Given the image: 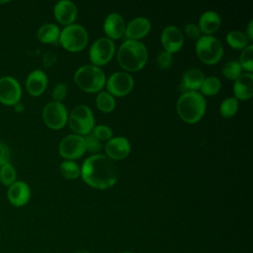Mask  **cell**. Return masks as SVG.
Listing matches in <instances>:
<instances>
[{
  "label": "cell",
  "mask_w": 253,
  "mask_h": 253,
  "mask_svg": "<svg viewBox=\"0 0 253 253\" xmlns=\"http://www.w3.org/2000/svg\"><path fill=\"white\" fill-rule=\"evenodd\" d=\"M89 41V36L84 27L71 24L60 31L59 42L62 47L71 52L83 50Z\"/></svg>",
  "instance_id": "cell-6"
},
{
  "label": "cell",
  "mask_w": 253,
  "mask_h": 253,
  "mask_svg": "<svg viewBox=\"0 0 253 253\" xmlns=\"http://www.w3.org/2000/svg\"><path fill=\"white\" fill-rule=\"evenodd\" d=\"M238 62L242 69H245L246 71H248V73H252V70H253V45L252 44H249L244 49H242Z\"/></svg>",
  "instance_id": "cell-31"
},
{
  "label": "cell",
  "mask_w": 253,
  "mask_h": 253,
  "mask_svg": "<svg viewBox=\"0 0 253 253\" xmlns=\"http://www.w3.org/2000/svg\"><path fill=\"white\" fill-rule=\"evenodd\" d=\"M151 29V23L147 18L137 17L131 20L125 30V36L128 40L137 41L145 37Z\"/></svg>",
  "instance_id": "cell-19"
},
{
  "label": "cell",
  "mask_w": 253,
  "mask_h": 253,
  "mask_svg": "<svg viewBox=\"0 0 253 253\" xmlns=\"http://www.w3.org/2000/svg\"><path fill=\"white\" fill-rule=\"evenodd\" d=\"M80 176L87 185L99 190L113 187L118 180L115 164L103 154H94L88 157L81 166Z\"/></svg>",
  "instance_id": "cell-1"
},
{
  "label": "cell",
  "mask_w": 253,
  "mask_h": 253,
  "mask_svg": "<svg viewBox=\"0 0 253 253\" xmlns=\"http://www.w3.org/2000/svg\"><path fill=\"white\" fill-rule=\"evenodd\" d=\"M103 29L108 39L113 41L121 38L125 34L126 24L123 17L120 14L111 13L106 17Z\"/></svg>",
  "instance_id": "cell-18"
},
{
  "label": "cell",
  "mask_w": 253,
  "mask_h": 253,
  "mask_svg": "<svg viewBox=\"0 0 253 253\" xmlns=\"http://www.w3.org/2000/svg\"><path fill=\"white\" fill-rule=\"evenodd\" d=\"M47 75L41 69L33 70L26 79V89L31 96L42 95L47 87Z\"/></svg>",
  "instance_id": "cell-16"
},
{
  "label": "cell",
  "mask_w": 253,
  "mask_h": 253,
  "mask_svg": "<svg viewBox=\"0 0 253 253\" xmlns=\"http://www.w3.org/2000/svg\"><path fill=\"white\" fill-rule=\"evenodd\" d=\"M246 37L248 39L249 42H252L253 41V21L250 20L249 23H248V26H247V32H246Z\"/></svg>",
  "instance_id": "cell-38"
},
{
  "label": "cell",
  "mask_w": 253,
  "mask_h": 253,
  "mask_svg": "<svg viewBox=\"0 0 253 253\" xmlns=\"http://www.w3.org/2000/svg\"><path fill=\"white\" fill-rule=\"evenodd\" d=\"M221 72L225 78L229 80H235L242 74V68L238 61L230 60L223 65Z\"/></svg>",
  "instance_id": "cell-29"
},
{
  "label": "cell",
  "mask_w": 253,
  "mask_h": 253,
  "mask_svg": "<svg viewBox=\"0 0 253 253\" xmlns=\"http://www.w3.org/2000/svg\"><path fill=\"white\" fill-rule=\"evenodd\" d=\"M106 85L109 94L112 96L124 97L131 92L134 86V81L130 74L119 71L110 75Z\"/></svg>",
  "instance_id": "cell-10"
},
{
  "label": "cell",
  "mask_w": 253,
  "mask_h": 253,
  "mask_svg": "<svg viewBox=\"0 0 253 253\" xmlns=\"http://www.w3.org/2000/svg\"><path fill=\"white\" fill-rule=\"evenodd\" d=\"M59 171L62 177L65 179L73 180L80 176V169L78 165L72 160H64L60 163Z\"/></svg>",
  "instance_id": "cell-27"
},
{
  "label": "cell",
  "mask_w": 253,
  "mask_h": 253,
  "mask_svg": "<svg viewBox=\"0 0 253 253\" xmlns=\"http://www.w3.org/2000/svg\"><path fill=\"white\" fill-rule=\"evenodd\" d=\"M11 151L8 145L3 142H0V167L6 163L10 162Z\"/></svg>",
  "instance_id": "cell-37"
},
{
  "label": "cell",
  "mask_w": 253,
  "mask_h": 253,
  "mask_svg": "<svg viewBox=\"0 0 253 253\" xmlns=\"http://www.w3.org/2000/svg\"><path fill=\"white\" fill-rule=\"evenodd\" d=\"M76 85L87 93H96L103 89L106 83V76L103 70L93 64L83 65L74 73Z\"/></svg>",
  "instance_id": "cell-4"
},
{
  "label": "cell",
  "mask_w": 253,
  "mask_h": 253,
  "mask_svg": "<svg viewBox=\"0 0 253 253\" xmlns=\"http://www.w3.org/2000/svg\"><path fill=\"white\" fill-rule=\"evenodd\" d=\"M172 54L166 52V51H161L159 52V54L157 55L156 58V62L157 65L161 68V69H167L170 67L171 63H172Z\"/></svg>",
  "instance_id": "cell-35"
},
{
  "label": "cell",
  "mask_w": 253,
  "mask_h": 253,
  "mask_svg": "<svg viewBox=\"0 0 253 253\" xmlns=\"http://www.w3.org/2000/svg\"><path fill=\"white\" fill-rule=\"evenodd\" d=\"M7 198L15 207L25 206L31 198V190L29 185L24 181H16L8 187Z\"/></svg>",
  "instance_id": "cell-15"
},
{
  "label": "cell",
  "mask_w": 253,
  "mask_h": 253,
  "mask_svg": "<svg viewBox=\"0 0 253 253\" xmlns=\"http://www.w3.org/2000/svg\"><path fill=\"white\" fill-rule=\"evenodd\" d=\"M42 118L45 125L54 130L61 129L68 121L66 108L58 102H49L42 111Z\"/></svg>",
  "instance_id": "cell-9"
},
{
  "label": "cell",
  "mask_w": 253,
  "mask_h": 253,
  "mask_svg": "<svg viewBox=\"0 0 253 253\" xmlns=\"http://www.w3.org/2000/svg\"><path fill=\"white\" fill-rule=\"evenodd\" d=\"M22 89L18 80L12 76L0 78V103L6 106H15L20 103Z\"/></svg>",
  "instance_id": "cell-11"
},
{
  "label": "cell",
  "mask_w": 253,
  "mask_h": 253,
  "mask_svg": "<svg viewBox=\"0 0 253 253\" xmlns=\"http://www.w3.org/2000/svg\"><path fill=\"white\" fill-rule=\"evenodd\" d=\"M66 94H67V88H66V85L63 84V83H58L53 91H52V99L54 102H58V103H61V101L64 100V98L66 97Z\"/></svg>",
  "instance_id": "cell-34"
},
{
  "label": "cell",
  "mask_w": 253,
  "mask_h": 253,
  "mask_svg": "<svg viewBox=\"0 0 253 253\" xmlns=\"http://www.w3.org/2000/svg\"><path fill=\"white\" fill-rule=\"evenodd\" d=\"M177 113L188 124L199 122L206 112V99L198 91L184 92L177 101Z\"/></svg>",
  "instance_id": "cell-3"
},
{
  "label": "cell",
  "mask_w": 253,
  "mask_h": 253,
  "mask_svg": "<svg viewBox=\"0 0 253 253\" xmlns=\"http://www.w3.org/2000/svg\"><path fill=\"white\" fill-rule=\"evenodd\" d=\"M129 141L122 136L113 137L107 141L105 145V151L107 157L111 160H122L125 159L130 152Z\"/></svg>",
  "instance_id": "cell-14"
},
{
  "label": "cell",
  "mask_w": 253,
  "mask_h": 253,
  "mask_svg": "<svg viewBox=\"0 0 253 253\" xmlns=\"http://www.w3.org/2000/svg\"><path fill=\"white\" fill-rule=\"evenodd\" d=\"M17 172L14 166L9 162L0 167V182L4 186H11L16 182Z\"/></svg>",
  "instance_id": "cell-28"
},
{
  "label": "cell",
  "mask_w": 253,
  "mask_h": 253,
  "mask_svg": "<svg viewBox=\"0 0 253 253\" xmlns=\"http://www.w3.org/2000/svg\"><path fill=\"white\" fill-rule=\"evenodd\" d=\"M226 42L234 49H244L248 45L246 35L240 31H231L226 35Z\"/></svg>",
  "instance_id": "cell-25"
},
{
  "label": "cell",
  "mask_w": 253,
  "mask_h": 253,
  "mask_svg": "<svg viewBox=\"0 0 253 253\" xmlns=\"http://www.w3.org/2000/svg\"><path fill=\"white\" fill-rule=\"evenodd\" d=\"M53 14L56 21L66 27L75 21L77 16V8L71 1L62 0L57 2L54 6Z\"/></svg>",
  "instance_id": "cell-17"
},
{
  "label": "cell",
  "mask_w": 253,
  "mask_h": 253,
  "mask_svg": "<svg viewBox=\"0 0 253 253\" xmlns=\"http://www.w3.org/2000/svg\"><path fill=\"white\" fill-rule=\"evenodd\" d=\"M161 43L164 51L172 54L179 51L184 44V37L176 26H167L161 33Z\"/></svg>",
  "instance_id": "cell-13"
},
{
  "label": "cell",
  "mask_w": 253,
  "mask_h": 253,
  "mask_svg": "<svg viewBox=\"0 0 253 253\" xmlns=\"http://www.w3.org/2000/svg\"><path fill=\"white\" fill-rule=\"evenodd\" d=\"M233 94L236 100H248L253 95V75L252 73H242L234 80Z\"/></svg>",
  "instance_id": "cell-20"
},
{
  "label": "cell",
  "mask_w": 253,
  "mask_h": 253,
  "mask_svg": "<svg viewBox=\"0 0 253 253\" xmlns=\"http://www.w3.org/2000/svg\"><path fill=\"white\" fill-rule=\"evenodd\" d=\"M122 253H132V252H130V251H125V252H122Z\"/></svg>",
  "instance_id": "cell-41"
},
{
  "label": "cell",
  "mask_w": 253,
  "mask_h": 253,
  "mask_svg": "<svg viewBox=\"0 0 253 253\" xmlns=\"http://www.w3.org/2000/svg\"><path fill=\"white\" fill-rule=\"evenodd\" d=\"M237 110H238V101L234 97L226 98L225 100L222 101L219 107L220 115L223 118H231L236 114Z\"/></svg>",
  "instance_id": "cell-30"
},
{
  "label": "cell",
  "mask_w": 253,
  "mask_h": 253,
  "mask_svg": "<svg viewBox=\"0 0 253 253\" xmlns=\"http://www.w3.org/2000/svg\"><path fill=\"white\" fill-rule=\"evenodd\" d=\"M221 24V20L219 15L213 11H207L201 15L199 18V29L201 33L205 35L211 36V34L215 33Z\"/></svg>",
  "instance_id": "cell-22"
},
{
  "label": "cell",
  "mask_w": 253,
  "mask_h": 253,
  "mask_svg": "<svg viewBox=\"0 0 253 253\" xmlns=\"http://www.w3.org/2000/svg\"><path fill=\"white\" fill-rule=\"evenodd\" d=\"M117 58L120 66L126 71H138L147 61V49L139 41L126 40L119 47Z\"/></svg>",
  "instance_id": "cell-2"
},
{
  "label": "cell",
  "mask_w": 253,
  "mask_h": 253,
  "mask_svg": "<svg viewBox=\"0 0 253 253\" xmlns=\"http://www.w3.org/2000/svg\"><path fill=\"white\" fill-rule=\"evenodd\" d=\"M115 53V43L112 40L102 37L94 42L90 47L89 57L93 65L102 66L107 64Z\"/></svg>",
  "instance_id": "cell-8"
},
{
  "label": "cell",
  "mask_w": 253,
  "mask_h": 253,
  "mask_svg": "<svg viewBox=\"0 0 253 253\" xmlns=\"http://www.w3.org/2000/svg\"><path fill=\"white\" fill-rule=\"evenodd\" d=\"M220 89H221V82L215 76H209L205 78L200 87L202 95L209 96V97L215 96L216 94H218Z\"/></svg>",
  "instance_id": "cell-24"
},
{
  "label": "cell",
  "mask_w": 253,
  "mask_h": 253,
  "mask_svg": "<svg viewBox=\"0 0 253 253\" xmlns=\"http://www.w3.org/2000/svg\"><path fill=\"white\" fill-rule=\"evenodd\" d=\"M59 28L52 23L41 26L37 32V38L42 43H55L59 41Z\"/></svg>",
  "instance_id": "cell-23"
},
{
  "label": "cell",
  "mask_w": 253,
  "mask_h": 253,
  "mask_svg": "<svg viewBox=\"0 0 253 253\" xmlns=\"http://www.w3.org/2000/svg\"><path fill=\"white\" fill-rule=\"evenodd\" d=\"M14 107H15V109H16L17 112H22V110H23V106H22V104H20V103H18V104L15 105Z\"/></svg>",
  "instance_id": "cell-39"
},
{
  "label": "cell",
  "mask_w": 253,
  "mask_h": 253,
  "mask_svg": "<svg viewBox=\"0 0 253 253\" xmlns=\"http://www.w3.org/2000/svg\"><path fill=\"white\" fill-rule=\"evenodd\" d=\"M96 105L101 112L111 113L116 107V101L111 94L103 91L97 95Z\"/></svg>",
  "instance_id": "cell-26"
},
{
  "label": "cell",
  "mask_w": 253,
  "mask_h": 253,
  "mask_svg": "<svg viewBox=\"0 0 253 253\" xmlns=\"http://www.w3.org/2000/svg\"><path fill=\"white\" fill-rule=\"evenodd\" d=\"M83 137H84V140H85L86 151H89V152L95 153V154H98V152L101 151L102 144H101L100 140L93 135L92 132L83 136Z\"/></svg>",
  "instance_id": "cell-33"
},
{
  "label": "cell",
  "mask_w": 253,
  "mask_h": 253,
  "mask_svg": "<svg viewBox=\"0 0 253 253\" xmlns=\"http://www.w3.org/2000/svg\"><path fill=\"white\" fill-rule=\"evenodd\" d=\"M204 79L205 75L201 69L195 67L190 68L186 70L182 76L181 88L184 92L197 91L200 89Z\"/></svg>",
  "instance_id": "cell-21"
},
{
  "label": "cell",
  "mask_w": 253,
  "mask_h": 253,
  "mask_svg": "<svg viewBox=\"0 0 253 253\" xmlns=\"http://www.w3.org/2000/svg\"><path fill=\"white\" fill-rule=\"evenodd\" d=\"M70 129L77 135L85 136L92 132L95 126L93 112L86 105H78L68 116Z\"/></svg>",
  "instance_id": "cell-7"
},
{
  "label": "cell",
  "mask_w": 253,
  "mask_h": 253,
  "mask_svg": "<svg viewBox=\"0 0 253 253\" xmlns=\"http://www.w3.org/2000/svg\"><path fill=\"white\" fill-rule=\"evenodd\" d=\"M74 253H91V252L88 251V250H86V249H80V250H77V251L74 252Z\"/></svg>",
  "instance_id": "cell-40"
},
{
  "label": "cell",
  "mask_w": 253,
  "mask_h": 253,
  "mask_svg": "<svg viewBox=\"0 0 253 253\" xmlns=\"http://www.w3.org/2000/svg\"><path fill=\"white\" fill-rule=\"evenodd\" d=\"M92 133L100 141L101 140H107L108 141L113 136L112 129L106 125H97V126H95L93 130H92Z\"/></svg>",
  "instance_id": "cell-32"
},
{
  "label": "cell",
  "mask_w": 253,
  "mask_h": 253,
  "mask_svg": "<svg viewBox=\"0 0 253 253\" xmlns=\"http://www.w3.org/2000/svg\"><path fill=\"white\" fill-rule=\"evenodd\" d=\"M59 154L66 160H73L81 157L86 152L84 137L77 134L65 136L59 143Z\"/></svg>",
  "instance_id": "cell-12"
},
{
  "label": "cell",
  "mask_w": 253,
  "mask_h": 253,
  "mask_svg": "<svg viewBox=\"0 0 253 253\" xmlns=\"http://www.w3.org/2000/svg\"><path fill=\"white\" fill-rule=\"evenodd\" d=\"M184 31H185V34L187 35V37L192 40H199L201 38V31H200L198 25H196V24H193V23L187 24L184 28Z\"/></svg>",
  "instance_id": "cell-36"
},
{
  "label": "cell",
  "mask_w": 253,
  "mask_h": 253,
  "mask_svg": "<svg viewBox=\"0 0 253 253\" xmlns=\"http://www.w3.org/2000/svg\"><path fill=\"white\" fill-rule=\"evenodd\" d=\"M196 54L203 63L208 65L215 64L223 55L222 43L213 36H201L196 42Z\"/></svg>",
  "instance_id": "cell-5"
}]
</instances>
